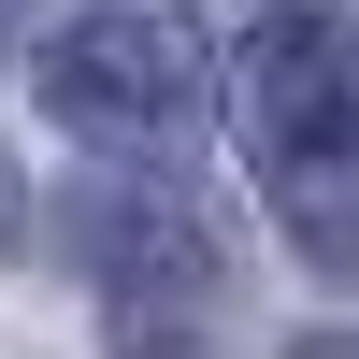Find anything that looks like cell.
<instances>
[{
  "mask_svg": "<svg viewBox=\"0 0 359 359\" xmlns=\"http://www.w3.org/2000/svg\"><path fill=\"white\" fill-rule=\"evenodd\" d=\"M245 158H273V172H316V158H345L359 144V29L331 15H273L245 43Z\"/></svg>",
  "mask_w": 359,
  "mask_h": 359,
  "instance_id": "3",
  "label": "cell"
},
{
  "mask_svg": "<svg viewBox=\"0 0 359 359\" xmlns=\"http://www.w3.org/2000/svg\"><path fill=\"white\" fill-rule=\"evenodd\" d=\"M15 15H29V0H0V29H15Z\"/></svg>",
  "mask_w": 359,
  "mask_h": 359,
  "instance_id": "6",
  "label": "cell"
},
{
  "mask_svg": "<svg viewBox=\"0 0 359 359\" xmlns=\"http://www.w3.org/2000/svg\"><path fill=\"white\" fill-rule=\"evenodd\" d=\"M15 230H29V172L0 158V259H15Z\"/></svg>",
  "mask_w": 359,
  "mask_h": 359,
  "instance_id": "4",
  "label": "cell"
},
{
  "mask_svg": "<svg viewBox=\"0 0 359 359\" xmlns=\"http://www.w3.org/2000/svg\"><path fill=\"white\" fill-rule=\"evenodd\" d=\"M302 359H359V331H316V345H302Z\"/></svg>",
  "mask_w": 359,
  "mask_h": 359,
  "instance_id": "5",
  "label": "cell"
},
{
  "mask_svg": "<svg viewBox=\"0 0 359 359\" xmlns=\"http://www.w3.org/2000/svg\"><path fill=\"white\" fill-rule=\"evenodd\" d=\"M43 101H57V130H86V144H172L201 115V29L144 15V0L72 15L43 43Z\"/></svg>",
  "mask_w": 359,
  "mask_h": 359,
  "instance_id": "2",
  "label": "cell"
},
{
  "mask_svg": "<svg viewBox=\"0 0 359 359\" xmlns=\"http://www.w3.org/2000/svg\"><path fill=\"white\" fill-rule=\"evenodd\" d=\"M57 245H72V273L101 287L115 345H144V359H187L201 331H216V302H230V259H216V230H201L187 187H72Z\"/></svg>",
  "mask_w": 359,
  "mask_h": 359,
  "instance_id": "1",
  "label": "cell"
}]
</instances>
